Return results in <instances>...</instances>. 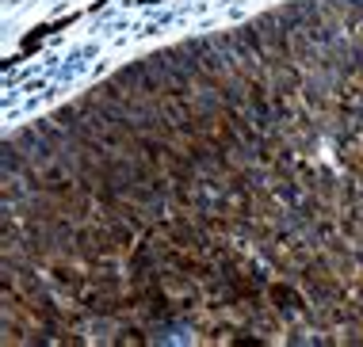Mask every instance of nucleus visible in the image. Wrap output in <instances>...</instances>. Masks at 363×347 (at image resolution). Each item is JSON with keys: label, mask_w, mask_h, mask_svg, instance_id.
<instances>
[{"label": "nucleus", "mask_w": 363, "mask_h": 347, "mask_svg": "<svg viewBox=\"0 0 363 347\" xmlns=\"http://www.w3.org/2000/svg\"><path fill=\"white\" fill-rule=\"evenodd\" d=\"M298 279H302V290L313 294L321 305H325V302H337V297H345V290H340V283H337V275H333L329 263H318V260L306 263Z\"/></svg>", "instance_id": "f257e3e1"}, {"label": "nucleus", "mask_w": 363, "mask_h": 347, "mask_svg": "<svg viewBox=\"0 0 363 347\" xmlns=\"http://www.w3.org/2000/svg\"><path fill=\"white\" fill-rule=\"evenodd\" d=\"M115 343H123V347H142V343H150V336H145L142 329H134V324H126V329L115 336Z\"/></svg>", "instance_id": "7ed1b4c3"}, {"label": "nucleus", "mask_w": 363, "mask_h": 347, "mask_svg": "<svg viewBox=\"0 0 363 347\" xmlns=\"http://www.w3.org/2000/svg\"><path fill=\"white\" fill-rule=\"evenodd\" d=\"M268 305L283 317H306L310 313L302 290H294L291 283H268Z\"/></svg>", "instance_id": "f03ea898"}, {"label": "nucleus", "mask_w": 363, "mask_h": 347, "mask_svg": "<svg viewBox=\"0 0 363 347\" xmlns=\"http://www.w3.org/2000/svg\"><path fill=\"white\" fill-rule=\"evenodd\" d=\"M142 4H153V0H142Z\"/></svg>", "instance_id": "39448f33"}, {"label": "nucleus", "mask_w": 363, "mask_h": 347, "mask_svg": "<svg viewBox=\"0 0 363 347\" xmlns=\"http://www.w3.org/2000/svg\"><path fill=\"white\" fill-rule=\"evenodd\" d=\"M359 297H363V275H359Z\"/></svg>", "instance_id": "20e7f679"}]
</instances>
